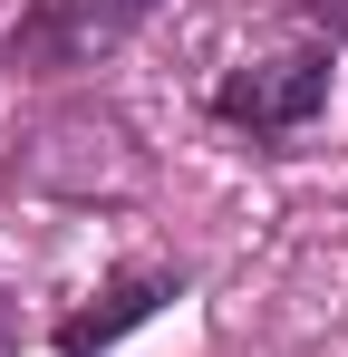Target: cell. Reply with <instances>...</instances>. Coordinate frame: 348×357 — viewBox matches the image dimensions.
<instances>
[{
  "mask_svg": "<svg viewBox=\"0 0 348 357\" xmlns=\"http://www.w3.org/2000/svg\"><path fill=\"white\" fill-rule=\"evenodd\" d=\"M165 290H174L165 271H126V280L107 290V309H78V319L58 328V348H68V357H97V348L116 338V328H136V319H145V309H155Z\"/></svg>",
  "mask_w": 348,
  "mask_h": 357,
  "instance_id": "obj_4",
  "label": "cell"
},
{
  "mask_svg": "<svg viewBox=\"0 0 348 357\" xmlns=\"http://www.w3.org/2000/svg\"><path fill=\"white\" fill-rule=\"evenodd\" d=\"M20 165H29V183L97 193V183H136V145H126L116 116H58V126H39V145Z\"/></svg>",
  "mask_w": 348,
  "mask_h": 357,
  "instance_id": "obj_3",
  "label": "cell"
},
{
  "mask_svg": "<svg viewBox=\"0 0 348 357\" xmlns=\"http://www.w3.org/2000/svg\"><path fill=\"white\" fill-rule=\"evenodd\" d=\"M232 126H252V135H300V126L329 107V59L319 49H290V59H261L223 77V97H213Z\"/></svg>",
  "mask_w": 348,
  "mask_h": 357,
  "instance_id": "obj_2",
  "label": "cell"
},
{
  "mask_svg": "<svg viewBox=\"0 0 348 357\" xmlns=\"http://www.w3.org/2000/svg\"><path fill=\"white\" fill-rule=\"evenodd\" d=\"M145 20H155V0H29V20L10 29V68H29V77L97 68V59H116Z\"/></svg>",
  "mask_w": 348,
  "mask_h": 357,
  "instance_id": "obj_1",
  "label": "cell"
}]
</instances>
